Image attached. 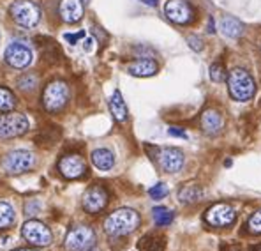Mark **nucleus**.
<instances>
[{
  "label": "nucleus",
  "mask_w": 261,
  "mask_h": 251,
  "mask_svg": "<svg viewBox=\"0 0 261 251\" xmlns=\"http://www.w3.org/2000/svg\"><path fill=\"white\" fill-rule=\"evenodd\" d=\"M140 214L133 209H118L106 218L105 221V232L111 237H124V235L133 234L140 226Z\"/></svg>",
  "instance_id": "obj_1"
},
{
  "label": "nucleus",
  "mask_w": 261,
  "mask_h": 251,
  "mask_svg": "<svg viewBox=\"0 0 261 251\" xmlns=\"http://www.w3.org/2000/svg\"><path fill=\"white\" fill-rule=\"evenodd\" d=\"M228 90L229 96L237 101L244 103L249 99L254 98L256 94V83L254 78L251 76V73L245 71V69H233L228 75Z\"/></svg>",
  "instance_id": "obj_2"
},
{
  "label": "nucleus",
  "mask_w": 261,
  "mask_h": 251,
  "mask_svg": "<svg viewBox=\"0 0 261 251\" xmlns=\"http://www.w3.org/2000/svg\"><path fill=\"white\" fill-rule=\"evenodd\" d=\"M9 14L14 23L21 27H36L41 20V9L32 0H14L9 7Z\"/></svg>",
  "instance_id": "obj_3"
},
{
  "label": "nucleus",
  "mask_w": 261,
  "mask_h": 251,
  "mask_svg": "<svg viewBox=\"0 0 261 251\" xmlns=\"http://www.w3.org/2000/svg\"><path fill=\"white\" fill-rule=\"evenodd\" d=\"M69 101V87L62 80L48 83L43 92V105L48 111H60Z\"/></svg>",
  "instance_id": "obj_4"
},
{
  "label": "nucleus",
  "mask_w": 261,
  "mask_h": 251,
  "mask_svg": "<svg viewBox=\"0 0 261 251\" xmlns=\"http://www.w3.org/2000/svg\"><path fill=\"white\" fill-rule=\"evenodd\" d=\"M34 163H36V157L30 150H13L9 152L6 157L2 159V168L6 170L11 175H20V173L30 172L34 168Z\"/></svg>",
  "instance_id": "obj_5"
},
{
  "label": "nucleus",
  "mask_w": 261,
  "mask_h": 251,
  "mask_svg": "<svg viewBox=\"0 0 261 251\" xmlns=\"http://www.w3.org/2000/svg\"><path fill=\"white\" fill-rule=\"evenodd\" d=\"M29 129H30V122L23 113L7 111L6 115H0V138L21 136Z\"/></svg>",
  "instance_id": "obj_6"
},
{
  "label": "nucleus",
  "mask_w": 261,
  "mask_h": 251,
  "mask_svg": "<svg viewBox=\"0 0 261 251\" xmlns=\"http://www.w3.org/2000/svg\"><path fill=\"white\" fill-rule=\"evenodd\" d=\"M4 59H6V62L9 64L11 67H16V69L29 67V65L32 64V59H34L32 48L23 41H13L6 48Z\"/></svg>",
  "instance_id": "obj_7"
},
{
  "label": "nucleus",
  "mask_w": 261,
  "mask_h": 251,
  "mask_svg": "<svg viewBox=\"0 0 261 251\" xmlns=\"http://www.w3.org/2000/svg\"><path fill=\"white\" fill-rule=\"evenodd\" d=\"M21 235L29 244L34 246H49L53 242V235L44 223L37 221V219H30L23 225Z\"/></svg>",
  "instance_id": "obj_8"
},
{
  "label": "nucleus",
  "mask_w": 261,
  "mask_h": 251,
  "mask_svg": "<svg viewBox=\"0 0 261 251\" xmlns=\"http://www.w3.org/2000/svg\"><path fill=\"white\" fill-rule=\"evenodd\" d=\"M95 246V234L90 226H76L65 235L67 251H85Z\"/></svg>",
  "instance_id": "obj_9"
},
{
  "label": "nucleus",
  "mask_w": 261,
  "mask_h": 251,
  "mask_svg": "<svg viewBox=\"0 0 261 251\" xmlns=\"http://www.w3.org/2000/svg\"><path fill=\"white\" fill-rule=\"evenodd\" d=\"M164 14L176 25H187L194 20V9L186 0H168L164 6Z\"/></svg>",
  "instance_id": "obj_10"
},
{
  "label": "nucleus",
  "mask_w": 261,
  "mask_h": 251,
  "mask_svg": "<svg viewBox=\"0 0 261 251\" xmlns=\"http://www.w3.org/2000/svg\"><path fill=\"white\" fill-rule=\"evenodd\" d=\"M237 218V212L228 203H216L208 211L205 212V221L210 226L216 229H222V226H229Z\"/></svg>",
  "instance_id": "obj_11"
},
{
  "label": "nucleus",
  "mask_w": 261,
  "mask_h": 251,
  "mask_svg": "<svg viewBox=\"0 0 261 251\" xmlns=\"http://www.w3.org/2000/svg\"><path fill=\"white\" fill-rule=\"evenodd\" d=\"M155 159L159 163V167L168 173H176L180 172L184 167V152L175 147H164V149H157Z\"/></svg>",
  "instance_id": "obj_12"
},
{
  "label": "nucleus",
  "mask_w": 261,
  "mask_h": 251,
  "mask_svg": "<svg viewBox=\"0 0 261 251\" xmlns=\"http://www.w3.org/2000/svg\"><path fill=\"white\" fill-rule=\"evenodd\" d=\"M106 206H108V191L105 188L95 184L87 189L83 195V209L88 214H99L101 211H105Z\"/></svg>",
  "instance_id": "obj_13"
},
{
  "label": "nucleus",
  "mask_w": 261,
  "mask_h": 251,
  "mask_svg": "<svg viewBox=\"0 0 261 251\" xmlns=\"http://www.w3.org/2000/svg\"><path fill=\"white\" fill-rule=\"evenodd\" d=\"M59 172L65 179H80L87 172V163L80 154H65L59 161Z\"/></svg>",
  "instance_id": "obj_14"
},
{
  "label": "nucleus",
  "mask_w": 261,
  "mask_h": 251,
  "mask_svg": "<svg viewBox=\"0 0 261 251\" xmlns=\"http://www.w3.org/2000/svg\"><path fill=\"white\" fill-rule=\"evenodd\" d=\"M224 127V119L219 113L216 108H208V110L203 111L201 115V129L203 133L210 134V136H216L222 131Z\"/></svg>",
  "instance_id": "obj_15"
},
{
  "label": "nucleus",
  "mask_w": 261,
  "mask_h": 251,
  "mask_svg": "<svg viewBox=\"0 0 261 251\" xmlns=\"http://www.w3.org/2000/svg\"><path fill=\"white\" fill-rule=\"evenodd\" d=\"M60 18L65 23H76L83 16V2L82 0H62L59 7Z\"/></svg>",
  "instance_id": "obj_16"
},
{
  "label": "nucleus",
  "mask_w": 261,
  "mask_h": 251,
  "mask_svg": "<svg viewBox=\"0 0 261 251\" xmlns=\"http://www.w3.org/2000/svg\"><path fill=\"white\" fill-rule=\"evenodd\" d=\"M127 71L133 76H140V78H147V76H153L157 71H159V65H157L155 60L152 59H136L133 62L127 64Z\"/></svg>",
  "instance_id": "obj_17"
},
{
  "label": "nucleus",
  "mask_w": 261,
  "mask_h": 251,
  "mask_svg": "<svg viewBox=\"0 0 261 251\" xmlns=\"http://www.w3.org/2000/svg\"><path fill=\"white\" fill-rule=\"evenodd\" d=\"M110 111L117 122L127 121V105H125L124 98H122V92L118 88L113 90V94L110 98Z\"/></svg>",
  "instance_id": "obj_18"
},
{
  "label": "nucleus",
  "mask_w": 261,
  "mask_h": 251,
  "mask_svg": "<svg viewBox=\"0 0 261 251\" xmlns=\"http://www.w3.org/2000/svg\"><path fill=\"white\" fill-rule=\"evenodd\" d=\"M166 248V237L163 234H147L138 241L140 251H164Z\"/></svg>",
  "instance_id": "obj_19"
},
{
  "label": "nucleus",
  "mask_w": 261,
  "mask_h": 251,
  "mask_svg": "<svg viewBox=\"0 0 261 251\" xmlns=\"http://www.w3.org/2000/svg\"><path fill=\"white\" fill-rule=\"evenodd\" d=\"M219 29L229 39H237L244 34V25L233 16H222V20L219 21Z\"/></svg>",
  "instance_id": "obj_20"
},
{
  "label": "nucleus",
  "mask_w": 261,
  "mask_h": 251,
  "mask_svg": "<svg viewBox=\"0 0 261 251\" xmlns=\"http://www.w3.org/2000/svg\"><path fill=\"white\" fill-rule=\"evenodd\" d=\"M90 159L94 163V167L99 170H110L115 165V156L108 149H95L90 154Z\"/></svg>",
  "instance_id": "obj_21"
},
{
  "label": "nucleus",
  "mask_w": 261,
  "mask_h": 251,
  "mask_svg": "<svg viewBox=\"0 0 261 251\" xmlns=\"http://www.w3.org/2000/svg\"><path fill=\"white\" fill-rule=\"evenodd\" d=\"M203 196V189L198 184H186L182 189L178 191V200L182 203H194L199 202Z\"/></svg>",
  "instance_id": "obj_22"
},
{
  "label": "nucleus",
  "mask_w": 261,
  "mask_h": 251,
  "mask_svg": "<svg viewBox=\"0 0 261 251\" xmlns=\"http://www.w3.org/2000/svg\"><path fill=\"white\" fill-rule=\"evenodd\" d=\"M16 216H14V209L6 202H0V230H6L14 225Z\"/></svg>",
  "instance_id": "obj_23"
},
{
  "label": "nucleus",
  "mask_w": 261,
  "mask_h": 251,
  "mask_svg": "<svg viewBox=\"0 0 261 251\" xmlns=\"http://www.w3.org/2000/svg\"><path fill=\"white\" fill-rule=\"evenodd\" d=\"M16 106V98L6 87H0V111H13Z\"/></svg>",
  "instance_id": "obj_24"
},
{
  "label": "nucleus",
  "mask_w": 261,
  "mask_h": 251,
  "mask_svg": "<svg viewBox=\"0 0 261 251\" xmlns=\"http://www.w3.org/2000/svg\"><path fill=\"white\" fill-rule=\"evenodd\" d=\"M153 214V221H155L157 226H168L171 221H173V212L166 207H155L152 211Z\"/></svg>",
  "instance_id": "obj_25"
},
{
  "label": "nucleus",
  "mask_w": 261,
  "mask_h": 251,
  "mask_svg": "<svg viewBox=\"0 0 261 251\" xmlns=\"http://www.w3.org/2000/svg\"><path fill=\"white\" fill-rule=\"evenodd\" d=\"M210 78H212V82L216 83H221L226 80V69L224 65H222L221 62H216L210 65Z\"/></svg>",
  "instance_id": "obj_26"
},
{
  "label": "nucleus",
  "mask_w": 261,
  "mask_h": 251,
  "mask_svg": "<svg viewBox=\"0 0 261 251\" xmlns=\"http://www.w3.org/2000/svg\"><path fill=\"white\" fill-rule=\"evenodd\" d=\"M18 87H20L21 90H34V88L37 87V78L34 75L21 76V78L18 80Z\"/></svg>",
  "instance_id": "obj_27"
},
{
  "label": "nucleus",
  "mask_w": 261,
  "mask_h": 251,
  "mask_svg": "<svg viewBox=\"0 0 261 251\" xmlns=\"http://www.w3.org/2000/svg\"><path fill=\"white\" fill-rule=\"evenodd\" d=\"M168 193H170V189H168V186L164 182H159V184H155V186H152L150 189H148V195H150L153 200L164 198Z\"/></svg>",
  "instance_id": "obj_28"
},
{
  "label": "nucleus",
  "mask_w": 261,
  "mask_h": 251,
  "mask_svg": "<svg viewBox=\"0 0 261 251\" xmlns=\"http://www.w3.org/2000/svg\"><path fill=\"white\" fill-rule=\"evenodd\" d=\"M249 230L252 234H261V211L254 212L251 216V219H249Z\"/></svg>",
  "instance_id": "obj_29"
},
{
  "label": "nucleus",
  "mask_w": 261,
  "mask_h": 251,
  "mask_svg": "<svg viewBox=\"0 0 261 251\" xmlns=\"http://www.w3.org/2000/svg\"><path fill=\"white\" fill-rule=\"evenodd\" d=\"M187 42H189V46L194 50V52H201L203 50V41L199 39L198 36H189L187 37Z\"/></svg>",
  "instance_id": "obj_30"
},
{
  "label": "nucleus",
  "mask_w": 261,
  "mask_h": 251,
  "mask_svg": "<svg viewBox=\"0 0 261 251\" xmlns=\"http://www.w3.org/2000/svg\"><path fill=\"white\" fill-rule=\"evenodd\" d=\"M87 34H85V30H82V32H76V34H64V39L65 41H69L71 44H76L80 39H83Z\"/></svg>",
  "instance_id": "obj_31"
},
{
  "label": "nucleus",
  "mask_w": 261,
  "mask_h": 251,
  "mask_svg": "<svg viewBox=\"0 0 261 251\" xmlns=\"http://www.w3.org/2000/svg\"><path fill=\"white\" fill-rule=\"evenodd\" d=\"M39 202L37 200H32V202H29L25 206V212H27V216H36L37 214V211H39Z\"/></svg>",
  "instance_id": "obj_32"
},
{
  "label": "nucleus",
  "mask_w": 261,
  "mask_h": 251,
  "mask_svg": "<svg viewBox=\"0 0 261 251\" xmlns=\"http://www.w3.org/2000/svg\"><path fill=\"white\" fill-rule=\"evenodd\" d=\"M83 50H85V52H92V50H94V44H95V39L94 37H83Z\"/></svg>",
  "instance_id": "obj_33"
},
{
  "label": "nucleus",
  "mask_w": 261,
  "mask_h": 251,
  "mask_svg": "<svg viewBox=\"0 0 261 251\" xmlns=\"http://www.w3.org/2000/svg\"><path fill=\"white\" fill-rule=\"evenodd\" d=\"M168 133H170L171 136H178V138H187L186 131H182V129H180V127H170V129H168Z\"/></svg>",
  "instance_id": "obj_34"
},
{
  "label": "nucleus",
  "mask_w": 261,
  "mask_h": 251,
  "mask_svg": "<svg viewBox=\"0 0 261 251\" xmlns=\"http://www.w3.org/2000/svg\"><path fill=\"white\" fill-rule=\"evenodd\" d=\"M141 2L147 4V6H155V4L159 2V0H141Z\"/></svg>",
  "instance_id": "obj_35"
},
{
  "label": "nucleus",
  "mask_w": 261,
  "mask_h": 251,
  "mask_svg": "<svg viewBox=\"0 0 261 251\" xmlns=\"http://www.w3.org/2000/svg\"><path fill=\"white\" fill-rule=\"evenodd\" d=\"M85 251H99V249L95 248V246H92V248H88V249H85Z\"/></svg>",
  "instance_id": "obj_36"
},
{
  "label": "nucleus",
  "mask_w": 261,
  "mask_h": 251,
  "mask_svg": "<svg viewBox=\"0 0 261 251\" xmlns=\"http://www.w3.org/2000/svg\"><path fill=\"white\" fill-rule=\"evenodd\" d=\"M14 251H37V249H25L23 248V249H14Z\"/></svg>",
  "instance_id": "obj_37"
},
{
  "label": "nucleus",
  "mask_w": 261,
  "mask_h": 251,
  "mask_svg": "<svg viewBox=\"0 0 261 251\" xmlns=\"http://www.w3.org/2000/svg\"><path fill=\"white\" fill-rule=\"evenodd\" d=\"M82 2H85V4H90V0H82Z\"/></svg>",
  "instance_id": "obj_38"
},
{
  "label": "nucleus",
  "mask_w": 261,
  "mask_h": 251,
  "mask_svg": "<svg viewBox=\"0 0 261 251\" xmlns=\"http://www.w3.org/2000/svg\"><path fill=\"white\" fill-rule=\"evenodd\" d=\"M228 251H239V249H237V248H231V249H228Z\"/></svg>",
  "instance_id": "obj_39"
}]
</instances>
